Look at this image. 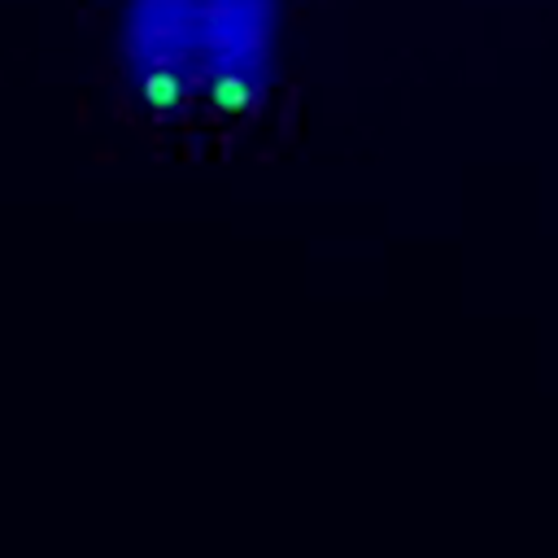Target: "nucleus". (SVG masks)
<instances>
[{
	"label": "nucleus",
	"mask_w": 558,
	"mask_h": 558,
	"mask_svg": "<svg viewBox=\"0 0 558 558\" xmlns=\"http://www.w3.org/2000/svg\"><path fill=\"white\" fill-rule=\"evenodd\" d=\"M122 39L131 74L157 96L227 109L270 70L279 0H131Z\"/></svg>",
	"instance_id": "1"
}]
</instances>
